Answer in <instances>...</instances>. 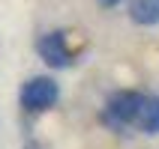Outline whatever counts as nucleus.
I'll use <instances>...</instances> for the list:
<instances>
[{"label": "nucleus", "instance_id": "obj_2", "mask_svg": "<svg viewBox=\"0 0 159 149\" xmlns=\"http://www.w3.org/2000/svg\"><path fill=\"white\" fill-rule=\"evenodd\" d=\"M36 54H39L42 63H48L51 69H66L72 63V51H69V45H66V33H60V30L39 36Z\"/></svg>", "mask_w": 159, "mask_h": 149}, {"label": "nucleus", "instance_id": "obj_5", "mask_svg": "<svg viewBox=\"0 0 159 149\" xmlns=\"http://www.w3.org/2000/svg\"><path fill=\"white\" fill-rule=\"evenodd\" d=\"M129 18L141 27L159 24V0H129Z\"/></svg>", "mask_w": 159, "mask_h": 149}, {"label": "nucleus", "instance_id": "obj_3", "mask_svg": "<svg viewBox=\"0 0 159 149\" xmlns=\"http://www.w3.org/2000/svg\"><path fill=\"white\" fill-rule=\"evenodd\" d=\"M138 98L141 93H132V89H123V93H114L105 105V119L111 125H132L135 119V110H138Z\"/></svg>", "mask_w": 159, "mask_h": 149}, {"label": "nucleus", "instance_id": "obj_4", "mask_svg": "<svg viewBox=\"0 0 159 149\" xmlns=\"http://www.w3.org/2000/svg\"><path fill=\"white\" fill-rule=\"evenodd\" d=\"M135 128L144 134H159V96H141L138 98V110L132 119Z\"/></svg>", "mask_w": 159, "mask_h": 149}, {"label": "nucleus", "instance_id": "obj_7", "mask_svg": "<svg viewBox=\"0 0 159 149\" xmlns=\"http://www.w3.org/2000/svg\"><path fill=\"white\" fill-rule=\"evenodd\" d=\"M27 149H36V146H27Z\"/></svg>", "mask_w": 159, "mask_h": 149}, {"label": "nucleus", "instance_id": "obj_1", "mask_svg": "<svg viewBox=\"0 0 159 149\" xmlns=\"http://www.w3.org/2000/svg\"><path fill=\"white\" fill-rule=\"evenodd\" d=\"M18 98H21V107H24V110L42 114V110L54 107V101L60 98V87H57V81L48 78V75H36V78L24 81Z\"/></svg>", "mask_w": 159, "mask_h": 149}, {"label": "nucleus", "instance_id": "obj_6", "mask_svg": "<svg viewBox=\"0 0 159 149\" xmlns=\"http://www.w3.org/2000/svg\"><path fill=\"white\" fill-rule=\"evenodd\" d=\"M96 3H99L102 9H114V6H120L123 0H96Z\"/></svg>", "mask_w": 159, "mask_h": 149}]
</instances>
